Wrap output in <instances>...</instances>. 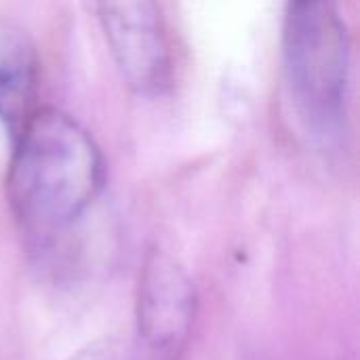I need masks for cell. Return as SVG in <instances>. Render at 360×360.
<instances>
[{"instance_id":"cell-1","label":"cell","mask_w":360,"mask_h":360,"mask_svg":"<svg viewBox=\"0 0 360 360\" xmlns=\"http://www.w3.org/2000/svg\"><path fill=\"white\" fill-rule=\"evenodd\" d=\"M103 186V160L91 135L59 110H34L17 129L6 196L17 221L46 238L68 230Z\"/></svg>"},{"instance_id":"cell-2","label":"cell","mask_w":360,"mask_h":360,"mask_svg":"<svg viewBox=\"0 0 360 360\" xmlns=\"http://www.w3.org/2000/svg\"><path fill=\"white\" fill-rule=\"evenodd\" d=\"M283 68L293 103L314 129L342 122L350 84V36L335 0H289Z\"/></svg>"},{"instance_id":"cell-3","label":"cell","mask_w":360,"mask_h":360,"mask_svg":"<svg viewBox=\"0 0 360 360\" xmlns=\"http://www.w3.org/2000/svg\"><path fill=\"white\" fill-rule=\"evenodd\" d=\"M99 23L122 78L139 93L169 82V46L156 0H95Z\"/></svg>"},{"instance_id":"cell-4","label":"cell","mask_w":360,"mask_h":360,"mask_svg":"<svg viewBox=\"0 0 360 360\" xmlns=\"http://www.w3.org/2000/svg\"><path fill=\"white\" fill-rule=\"evenodd\" d=\"M196 314V291L186 270L169 255L154 251L139 274V342L158 360H171L188 342Z\"/></svg>"},{"instance_id":"cell-5","label":"cell","mask_w":360,"mask_h":360,"mask_svg":"<svg viewBox=\"0 0 360 360\" xmlns=\"http://www.w3.org/2000/svg\"><path fill=\"white\" fill-rule=\"evenodd\" d=\"M38 55L25 32L0 21V120L17 129L36 110Z\"/></svg>"},{"instance_id":"cell-6","label":"cell","mask_w":360,"mask_h":360,"mask_svg":"<svg viewBox=\"0 0 360 360\" xmlns=\"http://www.w3.org/2000/svg\"><path fill=\"white\" fill-rule=\"evenodd\" d=\"M72 360H118V354L110 342H97L84 346Z\"/></svg>"}]
</instances>
